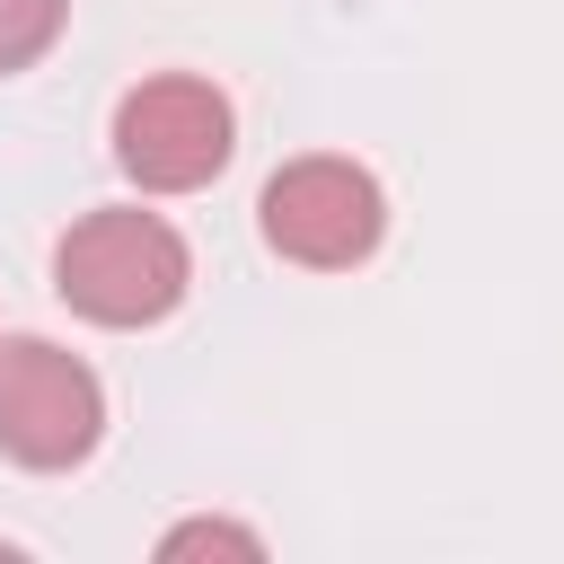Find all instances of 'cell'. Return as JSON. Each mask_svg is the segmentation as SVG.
Returning <instances> with one entry per match:
<instances>
[{
	"label": "cell",
	"mask_w": 564,
	"mask_h": 564,
	"mask_svg": "<svg viewBox=\"0 0 564 564\" xmlns=\"http://www.w3.org/2000/svg\"><path fill=\"white\" fill-rule=\"evenodd\" d=\"M70 0H0V70H26L53 35H62Z\"/></svg>",
	"instance_id": "5b68a950"
},
{
	"label": "cell",
	"mask_w": 564,
	"mask_h": 564,
	"mask_svg": "<svg viewBox=\"0 0 564 564\" xmlns=\"http://www.w3.org/2000/svg\"><path fill=\"white\" fill-rule=\"evenodd\" d=\"M106 432V388L88 361H70L44 335H9L0 344V449L18 467H79Z\"/></svg>",
	"instance_id": "7a4b0ae2"
},
{
	"label": "cell",
	"mask_w": 564,
	"mask_h": 564,
	"mask_svg": "<svg viewBox=\"0 0 564 564\" xmlns=\"http://www.w3.org/2000/svg\"><path fill=\"white\" fill-rule=\"evenodd\" d=\"M203 546H220V555H264L256 529H229V520H185V529H167L159 555H203Z\"/></svg>",
	"instance_id": "8992f818"
},
{
	"label": "cell",
	"mask_w": 564,
	"mask_h": 564,
	"mask_svg": "<svg viewBox=\"0 0 564 564\" xmlns=\"http://www.w3.org/2000/svg\"><path fill=\"white\" fill-rule=\"evenodd\" d=\"M256 220H264L273 256L317 264V273H344V264H361L379 247L388 203H379V176L352 167V159H291V167H273Z\"/></svg>",
	"instance_id": "3957f363"
},
{
	"label": "cell",
	"mask_w": 564,
	"mask_h": 564,
	"mask_svg": "<svg viewBox=\"0 0 564 564\" xmlns=\"http://www.w3.org/2000/svg\"><path fill=\"white\" fill-rule=\"evenodd\" d=\"M115 159L141 194H194L229 167V106L212 79H141L115 106Z\"/></svg>",
	"instance_id": "277c9868"
},
{
	"label": "cell",
	"mask_w": 564,
	"mask_h": 564,
	"mask_svg": "<svg viewBox=\"0 0 564 564\" xmlns=\"http://www.w3.org/2000/svg\"><path fill=\"white\" fill-rule=\"evenodd\" d=\"M194 256L159 212H88L53 247V291L97 326H150L185 300Z\"/></svg>",
	"instance_id": "6da1fadb"
}]
</instances>
